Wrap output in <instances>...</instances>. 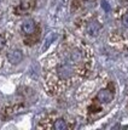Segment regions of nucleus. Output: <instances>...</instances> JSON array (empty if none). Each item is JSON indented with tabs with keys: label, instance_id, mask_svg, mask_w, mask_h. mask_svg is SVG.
Wrapping results in <instances>:
<instances>
[{
	"label": "nucleus",
	"instance_id": "obj_1",
	"mask_svg": "<svg viewBox=\"0 0 128 130\" xmlns=\"http://www.w3.org/2000/svg\"><path fill=\"white\" fill-rule=\"evenodd\" d=\"M114 99V92H111V90L109 89H100L97 92V100L100 103H109L112 101Z\"/></svg>",
	"mask_w": 128,
	"mask_h": 130
},
{
	"label": "nucleus",
	"instance_id": "obj_2",
	"mask_svg": "<svg viewBox=\"0 0 128 130\" xmlns=\"http://www.w3.org/2000/svg\"><path fill=\"white\" fill-rule=\"evenodd\" d=\"M22 58H23V55L19 50H12L7 54V60H9V62L13 63V64L21 62Z\"/></svg>",
	"mask_w": 128,
	"mask_h": 130
},
{
	"label": "nucleus",
	"instance_id": "obj_3",
	"mask_svg": "<svg viewBox=\"0 0 128 130\" xmlns=\"http://www.w3.org/2000/svg\"><path fill=\"white\" fill-rule=\"evenodd\" d=\"M100 29H101V24L98 21H91L87 24V33L89 35H98Z\"/></svg>",
	"mask_w": 128,
	"mask_h": 130
},
{
	"label": "nucleus",
	"instance_id": "obj_4",
	"mask_svg": "<svg viewBox=\"0 0 128 130\" xmlns=\"http://www.w3.org/2000/svg\"><path fill=\"white\" fill-rule=\"evenodd\" d=\"M22 32L24 34H33L35 32V22L32 20H27L22 23Z\"/></svg>",
	"mask_w": 128,
	"mask_h": 130
},
{
	"label": "nucleus",
	"instance_id": "obj_5",
	"mask_svg": "<svg viewBox=\"0 0 128 130\" xmlns=\"http://www.w3.org/2000/svg\"><path fill=\"white\" fill-rule=\"evenodd\" d=\"M67 126H68V124H67V122L64 120V119H62V118H59V119H57L56 122L53 123V129H56V130H64V129H67Z\"/></svg>",
	"mask_w": 128,
	"mask_h": 130
},
{
	"label": "nucleus",
	"instance_id": "obj_6",
	"mask_svg": "<svg viewBox=\"0 0 128 130\" xmlns=\"http://www.w3.org/2000/svg\"><path fill=\"white\" fill-rule=\"evenodd\" d=\"M55 37H56L55 34H51L50 37H48V39H46V44H45V45L42 46V51H45L46 49H47V46L50 45V44H51V41H52V40L55 39Z\"/></svg>",
	"mask_w": 128,
	"mask_h": 130
},
{
	"label": "nucleus",
	"instance_id": "obj_7",
	"mask_svg": "<svg viewBox=\"0 0 128 130\" xmlns=\"http://www.w3.org/2000/svg\"><path fill=\"white\" fill-rule=\"evenodd\" d=\"M122 24L126 28H128V12H126L122 16Z\"/></svg>",
	"mask_w": 128,
	"mask_h": 130
},
{
	"label": "nucleus",
	"instance_id": "obj_8",
	"mask_svg": "<svg viewBox=\"0 0 128 130\" xmlns=\"http://www.w3.org/2000/svg\"><path fill=\"white\" fill-rule=\"evenodd\" d=\"M123 1H126V3H128V0H123Z\"/></svg>",
	"mask_w": 128,
	"mask_h": 130
},
{
	"label": "nucleus",
	"instance_id": "obj_9",
	"mask_svg": "<svg viewBox=\"0 0 128 130\" xmlns=\"http://www.w3.org/2000/svg\"><path fill=\"white\" fill-rule=\"evenodd\" d=\"M127 94H128V88H127Z\"/></svg>",
	"mask_w": 128,
	"mask_h": 130
}]
</instances>
